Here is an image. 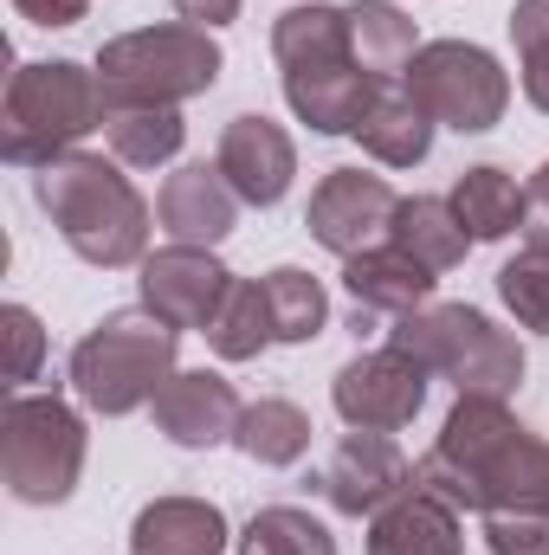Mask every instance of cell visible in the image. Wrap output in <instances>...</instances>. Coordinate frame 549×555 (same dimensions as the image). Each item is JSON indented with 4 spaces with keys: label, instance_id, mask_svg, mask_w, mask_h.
<instances>
[{
    "label": "cell",
    "instance_id": "d4e9b609",
    "mask_svg": "<svg viewBox=\"0 0 549 555\" xmlns=\"http://www.w3.org/2000/svg\"><path fill=\"white\" fill-rule=\"evenodd\" d=\"M104 142L124 168H162L181 155L188 142V124L181 111H155V104H137V111H104Z\"/></svg>",
    "mask_w": 549,
    "mask_h": 555
},
{
    "label": "cell",
    "instance_id": "d6a6232c",
    "mask_svg": "<svg viewBox=\"0 0 549 555\" xmlns=\"http://www.w3.org/2000/svg\"><path fill=\"white\" fill-rule=\"evenodd\" d=\"M524 246L549 253V162L531 175V188H524Z\"/></svg>",
    "mask_w": 549,
    "mask_h": 555
},
{
    "label": "cell",
    "instance_id": "ba28073f",
    "mask_svg": "<svg viewBox=\"0 0 549 555\" xmlns=\"http://www.w3.org/2000/svg\"><path fill=\"white\" fill-rule=\"evenodd\" d=\"M401 85L413 91V104L433 124H446L459 137H485L511 111V72L485 46H472V39H433V46H420Z\"/></svg>",
    "mask_w": 549,
    "mask_h": 555
},
{
    "label": "cell",
    "instance_id": "4fadbf2b",
    "mask_svg": "<svg viewBox=\"0 0 549 555\" xmlns=\"http://www.w3.org/2000/svg\"><path fill=\"white\" fill-rule=\"evenodd\" d=\"M149 414H155V433L168 439V446H181V452H214V446H227L233 439V426H240V395H233V382L227 375H214V369H175L168 382H162V395L149 401Z\"/></svg>",
    "mask_w": 549,
    "mask_h": 555
},
{
    "label": "cell",
    "instance_id": "f1b7e54d",
    "mask_svg": "<svg viewBox=\"0 0 549 555\" xmlns=\"http://www.w3.org/2000/svg\"><path fill=\"white\" fill-rule=\"evenodd\" d=\"M498 297H505V310H511L524 330L549 336V253L524 246L518 259H505V266H498Z\"/></svg>",
    "mask_w": 549,
    "mask_h": 555
},
{
    "label": "cell",
    "instance_id": "ac0fdd59",
    "mask_svg": "<svg viewBox=\"0 0 549 555\" xmlns=\"http://www.w3.org/2000/svg\"><path fill=\"white\" fill-rule=\"evenodd\" d=\"M227 550V517L207 498H155L130 524V555H220Z\"/></svg>",
    "mask_w": 549,
    "mask_h": 555
},
{
    "label": "cell",
    "instance_id": "8992f818",
    "mask_svg": "<svg viewBox=\"0 0 549 555\" xmlns=\"http://www.w3.org/2000/svg\"><path fill=\"white\" fill-rule=\"evenodd\" d=\"M395 349H408L426 375H446L459 395H491L511 401L524 382V349L511 330H498L485 310L472 304H426L413 317H395L388 330Z\"/></svg>",
    "mask_w": 549,
    "mask_h": 555
},
{
    "label": "cell",
    "instance_id": "5bb4252c",
    "mask_svg": "<svg viewBox=\"0 0 549 555\" xmlns=\"http://www.w3.org/2000/svg\"><path fill=\"white\" fill-rule=\"evenodd\" d=\"M220 175L233 181V194L246 207H278L291 194V175H297V142L278 130L272 117L259 111H240L227 130H220V149H214Z\"/></svg>",
    "mask_w": 549,
    "mask_h": 555
},
{
    "label": "cell",
    "instance_id": "603a6c76",
    "mask_svg": "<svg viewBox=\"0 0 549 555\" xmlns=\"http://www.w3.org/2000/svg\"><path fill=\"white\" fill-rule=\"evenodd\" d=\"M388 246H401V253L420 259L426 272H452V266L472 253V233L459 227L452 201H439V194H408V201L395 207V233H388Z\"/></svg>",
    "mask_w": 549,
    "mask_h": 555
},
{
    "label": "cell",
    "instance_id": "9a60e30c",
    "mask_svg": "<svg viewBox=\"0 0 549 555\" xmlns=\"http://www.w3.org/2000/svg\"><path fill=\"white\" fill-rule=\"evenodd\" d=\"M240 194L233 181L220 175V162H181L162 194H155V220L175 246H220L233 227H240Z\"/></svg>",
    "mask_w": 549,
    "mask_h": 555
},
{
    "label": "cell",
    "instance_id": "4316f807",
    "mask_svg": "<svg viewBox=\"0 0 549 555\" xmlns=\"http://www.w3.org/2000/svg\"><path fill=\"white\" fill-rule=\"evenodd\" d=\"M259 284H266V310H272V336L278 343L304 349V343L323 336V323H330V297H323V284L304 272V266H278V272H266Z\"/></svg>",
    "mask_w": 549,
    "mask_h": 555
},
{
    "label": "cell",
    "instance_id": "52a82bcc",
    "mask_svg": "<svg viewBox=\"0 0 549 555\" xmlns=\"http://www.w3.org/2000/svg\"><path fill=\"white\" fill-rule=\"evenodd\" d=\"M85 452H91V426L65 395H7L0 414V478L13 504L52 511L78 491L85 478Z\"/></svg>",
    "mask_w": 549,
    "mask_h": 555
},
{
    "label": "cell",
    "instance_id": "484cf974",
    "mask_svg": "<svg viewBox=\"0 0 549 555\" xmlns=\"http://www.w3.org/2000/svg\"><path fill=\"white\" fill-rule=\"evenodd\" d=\"M201 336L214 343L220 362H259V349L278 343L272 336V310H266V284L233 278V284H227V304L214 310V323H207Z\"/></svg>",
    "mask_w": 549,
    "mask_h": 555
},
{
    "label": "cell",
    "instance_id": "9c48e42d",
    "mask_svg": "<svg viewBox=\"0 0 549 555\" xmlns=\"http://www.w3.org/2000/svg\"><path fill=\"white\" fill-rule=\"evenodd\" d=\"M330 401H336L343 426H356V433H401L426 408V369L395 343L362 349V356H349L336 369Z\"/></svg>",
    "mask_w": 549,
    "mask_h": 555
},
{
    "label": "cell",
    "instance_id": "e0dca14e",
    "mask_svg": "<svg viewBox=\"0 0 549 555\" xmlns=\"http://www.w3.org/2000/svg\"><path fill=\"white\" fill-rule=\"evenodd\" d=\"M433 284H439V272H426L401 246H369V253L343 259V291L369 317H413V310H426Z\"/></svg>",
    "mask_w": 549,
    "mask_h": 555
},
{
    "label": "cell",
    "instance_id": "7c38bea8",
    "mask_svg": "<svg viewBox=\"0 0 549 555\" xmlns=\"http://www.w3.org/2000/svg\"><path fill=\"white\" fill-rule=\"evenodd\" d=\"M137 284H142V310H155L168 330H207L214 310L227 304V284L233 272L214 259V246H162L137 266Z\"/></svg>",
    "mask_w": 549,
    "mask_h": 555
},
{
    "label": "cell",
    "instance_id": "2e32d148",
    "mask_svg": "<svg viewBox=\"0 0 549 555\" xmlns=\"http://www.w3.org/2000/svg\"><path fill=\"white\" fill-rule=\"evenodd\" d=\"M362 555H465V530H459V511L433 491L408 485L395 504H382L369 517V543Z\"/></svg>",
    "mask_w": 549,
    "mask_h": 555
},
{
    "label": "cell",
    "instance_id": "8fae6325",
    "mask_svg": "<svg viewBox=\"0 0 549 555\" xmlns=\"http://www.w3.org/2000/svg\"><path fill=\"white\" fill-rule=\"evenodd\" d=\"M408 485H413V465H408V452L395 446V433H356V426L336 439V452L317 472V491H323V504L336 517H375Z\"/></svg>",
    "mask_w": 549,
    "mask_h": 555
},
{
    "label": "cell",
    "instance_id": "ffe728a7",
    "mask_svg": "<svg viewBox=\"0 0 549 555\" xmlns=\"http://www.w3.org/2000/svg\"><path fill=\"white\" fill-rule=\"evenodd\" d=\"M272 59L278 78L284 72H317V65H349V13L330 7V0H310V7H284L272 20Z\"/></svg>",
    "mask_w": 549,
    "mask_h": 555
},
{
    "label": "cell",
    "instance_id": "cb8c5ba5",
    "mask_svg": "<svg viewBox=\"0 0 549 555\" xmlns=\"http://www.w3.org/2000/svg\"><path fill=\"white\" fill-rule=\"evenodd\" d=\"M233 446L253 459V465H297L304 452H310V414L297 408V401H284V395H266V401H253L240 426H233Z\"/></svg>",
    "mask_w": 549,
    "mask_h": 555
},
{
    "label": "cell",
    "instance_id": "5b68a950",
    "mask_svg": "<svg viewBox=\"0 0 549 555\" xmlns=\"http://www.w3.org/2000/svg\"><path fill=\"white\" fill-rule=\"evenodd\" d=\"M175 343H181V330H168L155 310H104L72 349L78 401L104 420L149 408L162 395V382L175 375Z\"/></svg>",
    "mask_w": 549,
    "mask_h": 555
},
{
    "label": "cell",
    "instance_id": "7a4b0ae2",
    "mask_svg": "<svg viewBox=\"0 0 549 555\" xmlns=\"http://www.w3.org/2000/svg\"><path fill=\"white\" fill-rule=\"evenodd\" d=\"M33 201L46 207V220L85 266L124 272V266L149 259V201L137 194V181L124 175L117 155L72 149V155L33 168Z\"/></svg>",
    "mask_w": 549,
    "mask_h": 555
},
{
    "label": "cell",
    "instance_id": "277c9868",
    "mask_svg": "<svg viewBox=\"0 0 549 555\" xmlns=\"http://www.w3.org/2000/svg\"><path fill=\"white\" fill-rule=\"evenodd\" d=\"M227 72V52L207 26L168 20V26H137L98 46V85H104V111H181L188 98H207Z\"/></svg>",
    "mask_w": 549,
    "mask_h": 555
},
{
    "label": "cell",
    "instance_id": "836d02e7",
    "mask_svg": "<svg viewBox=\"0 0 549 555\" xmlns=\"http://www.w3.org/2000/svg\"><path fill=\"white\" fill-rule=\"evenodd\" d=\"M85 7H91V0H13V13H20L26 26H78Z\"/></svg>",
    "mask_w": 549,
    "mask_h": 555
},
{
    "label": "cell",
    "instance_id": "7402d4cb",
    "mask_svg": "<svg viewBox=\"0 0 549 555\" xmlns=\"http://www.w3.org/2000/svg\"><path fill=\"white\" fill-rule=\"evenodd\" d=\"M343 13H349V52H356V65H362L375 85H401L408 65H413V52H420L413 20L395 0H349Z\"/></svg>",
    "mask_w": 549,
    "mask_h": 555
},
{
    "label": "cell",
    "instance_id": "d6986e66",
    "mask_svg": "<svg viewBox=\"0 0 549 555\" xmlns=\"http://www.w3.org/2000/svg\"><path fill=\"white\" fill-rule=\"evenodd\" d=\"M433 130H439V124L413 104L408 85H382V91L369 98L362 124H356V142H362L382 168H420L426 149H433Z\"/></svg>",
    "mask_w": 549,
    "mask_h": 555
},
{
    "label": "cell",
    "instance_id": "44dd1931",
    "mask_svg": "<svg viewBox=\"0 0 549 555\" xmlns=\"http://www.w3.org/2000/svg\"><path fill=\"white\" fill-rule=\"evenodd\" d=\"M446 201H452L459 227L472 233V246H491V240L524 233V188H518V175H505L498 162L459 168V181H452Z\"/></svg>",
    "mask_w": 549,
    "mask_h": 555
},
{
    "label": "cell",
    "instance_id": "f546056e",
    "mask_svg": "<svg viewBox=\"0 0 549 555\" xmlns=\"http://www.w3.org/2000/svg\"><path fill=\"white\" fill-rule=\"evenodd\" d=\"M511 46L524 59V98L549 117V0H518L511 7Z\"/></svg>",
    "mask_w": 549,
    "mask_h": 555
},
{
    "label": "cell",
    "instance_id": "3957f363",
    "mask_svg": "<svg viewBox=\"0 0 549 555\" xmlns=\"http://www.w3.org/2000/svg\"><path fill=\"white\" fill-rule=\"evenodd\" d=\"M104 130V85L98 65L78 59H26L0 98V155L13 168H46Z\"/></svg>",
    "mask_w": 549,
    "mask_h": 555
},
{
    "label": "cell",
    "instance_id": "83f0119b",
    "mask_svg": "<svg viewBox=\"0 0 549 555\" xmlns=\"http://www.w3.org/2000/svg\"><path fill=\"white\" fill-rule=\"evenodd\" d=\"M240 555H336V537L323 530V517H310L297 504H266L246 524Z\"/></svg>",
    "mask_w": 549,
    "mask_h": 555
},
{
    "label": "cell",
    "instance_id": "6da1fadb",
    "mask_svg": "<svg viewBox=\"0 0 549 555\" xmlns=\"http://www.w3.org/2000/svg\"><path fill=\"white\" fill-rule=\"evenodd\" d=\"M413 485L446 498L452 511H518L549 504V439L531 433L491 395H459L439 439L413 465Z\"/></svg>",
    "mask_w": 549,
    "mask_h": 555
},
{
    "label": "cell",
    "instance_id": "1f68e13d",
    "mask_svg": "<svg viewBox=\"0 0 549 555\" xmlns=\"http://www.w3.org/2000/svg\"><path fill=\"white\" fill-rule=\"evenodd\" d=\"M0 330H7V382H13V395H20L26 382H39L46 330H39V317H33L26 304H7V310H0Z\"/></svg>",
    "mask_w": 549,
    "mask_h": 555
},
{
    "label": "cell",
    "instance_id": "4dcf8cb0",
    "mask_svg": "<svg viewBox=\"0 0 549 555\" xmlns=\"http://www.w3.org/2000/svg\"><path fill=\"white\" fill-rule=\"evenodd\" d=\"M485 550L491 555H549V504L485 511Z\"/></svg>",
    "mask_w": 549,
    "mask_h": 555
},
{
    "label": "cell",
    "instance_id": "30bf717a",
    "mask_svg": "<svg viewBox=\"0 0 549 555\" xmlns=\"http://www.w3.org/2000/svg\"><path fill=\"white\" fill-rule=\"evenodd\" d=\"M395 207L401 194L382 181V175H362V168H330L317 188H310V207H304V227L323 253L336 259H356L369 246H382L395 233Z\"/></svg>",
    "mask_w": 549,
    "mask_h": 555
}]
</instances>
